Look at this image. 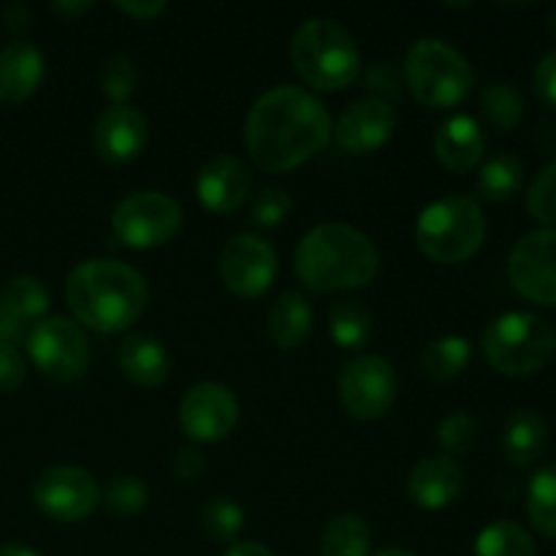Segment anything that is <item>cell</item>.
Returning <instances> with one entry per match:
<instances>
[{
    "label": "cell",
    "mask_w": 556,
    "mask_h": 556,
    "mask_svg": "<svg viewBox=\"0 0 556 556\" xmlns=\"http://www.w3.org/2000/svg\"><path fill=\"white\" fill-rule=\"evenodd\" d=\"M331 139V117L313 92L280 85L264 92L244 119V147L255 166L280 174L318 155Z\"/></svg>",
    "instance_id": "cell-1"
},
{
    "label": "cell",
    "mask_w": 556,
    "mask_h": 556,
    "mask_svg": "<svg viewBox=\"0 0 556 556\" xmlns=\"http://www.w3.org/2000/svg\"><path fill=\"white\" fill-rule=\"evenodd\" d=\"M65 302L79 324L114 334L141 318L150 302V288L134 266L112 258H90L65 280Z\"/></svg>",
    "instance_id": "cell-2"
},
{
    "label": "cell",
    "mask_w": 556,
    "mask_h": 556,
    "mask_svg": "<svg viewBox=\"0 0 556 556\" xmlns=\"http://www.w3.org/2000/svg\"><path fill=\"white\" fill-rule=\"evenodd\" d=\"M378 248L358 228L324 223L299 242L293 269L299 280L318 293L364 288L378 275Z\"/></svg>",
    "instance_id": "cell-3"
},
{
    "label": "cell",
    "mask_w": 556,
    "mask_h": 556,
    "mask_svg": "<svg viewBox=\"0 0 556 556\" xmlns=\"http://www.w3.org/2000/svg\"><path fill=\"white\" fill-rule=\"evenodd\" d=\"M291 63L309 87L337 92L362 76V52L351 33L329 16L302 22L291 41Z\"/></svg>",
    "instance_id": "cell-4"
},
{
    "label": "cell",
    "mask_w": 556,
    "mask_h": 556,
    "mask_svg": "<svg viewBox=\"0 0 556 556\" xmlns=\"http://www.w3.org/2000/svg\"><path fill=\"white\" fill-rule=\"evenodd\" d=\"M486 217L470 195H445L424 206L416 223V242L434 264H462L481 250Z\"/></svg>",
    "instance_id": "cell-5"
},
{
    "label": "cell",
    "mask_w": 556,
    "mask_h": 556,
    "mask_svg": "<svg viewBox=\"0 0 556 556\" xmlns=\"http://www.w3.org/2000/svg\"><path fill=\"white\" fill-rule=\"evenodd\" d=\"M483 356L508 378H530L548 367L556 353V331L535 313H505L483 331Z\"/></svg>",
    "instance_id": "cell-6"
},
{
    "label": "cell",
    "mask_w": 556,
    "mask_h": 556,
    "mask_svg": "<svg viewBox=\"0 0 556 556\" xmlns=\"http://www.w3.org/2000/svg\"><path fill=\"white\" fill-rule=\"evenodd\" d=\"M405 81L421 106L451 109L476 85L470 63L443 38H418L405 58Z\"/></svg>",
    "instance_id": "cell-7"
},
{
    "label": "cell",
    "mask_w": 556,
    "mask_h": 556,
    "mask_svg": "<svg viewBox=\"0 0 556 556\" xmlns=\"http://www.w3.org/2000/svg\"><path fill=\"white\" fill-rule=\"evenodd\" d=\"M182 226V206L157 190H139L117 204L112 231L125 248L152 250L172 242Z\"/></svg>",
    "instance_id": "cell-8"
},
{
    "label": "cell",
    "mask_w": 556,
    "mask_h": 556,
    "mask_svg": "<svg viewBox=\"0 0 556 556\" xmlns=\"http://www.w3.org/2000/svg\"><path fill=\"white\" fill-rule=\"evenodd\" d=\"M27 353H30L33 364L58 383H71V380L81 378L87 362H90L85 331L68 318L38 320L27 334Z\"/></svg>",
    "instance_id": "cell-9"
},
{
    "label": "cell",
    "mask_w": 556,
    "mask_h": 556,
    "mask_svg": "<svg viewBox=\"0 0 556 556\" xmlns=\"http://www.w3.org/2000/svg\"><path fill=\"white\" fill-rule=\"evenodd\" d=\"M340 402L356 421H378L396 402V372L386 358L358 356L340 375Z\"/></svg>",
    "instance_id": "cell-10"
},
{
    "label": "cell",
    "mask_w": 556,
    "mask_h": 556,
    "mask_svg": "<svg viewBox=\"0 0 556 556\" xmlns=\"http://www.w3.org/2000/svg\"><path fill=\"white\" fill-rule=\"evenodd\" d=\"M101 500L96 478L81 467L54 465L38 472L33 481V503L43 516L54 521H81L96 510Z\"/></svg>",
    "instance_id": "cell-11"
},
{
    "label": "cell",
    "mask_w": 556,
    "mask_h": 556,
    "mask_svg": "<svg viewBox=\"0 0 556 556\" xmlns=\"http://www.w3.org/2000/svg\"><path fill=\"white\" fill-rule=\"evenodd\" d=\"M508 275L516 291L535 304L556 307V231L538 228L514 244Z\"/></svg>",
    "instance_id": "cell-12"
},
{
    "label": "cell",
    "mask_w": 556,
    "mask_h": 556,
    "mask_svg": "<svg viewBox=\"0 0 556 556\" xmlns=\"http://www.w3.org/2000/svg\"><path fill=\"white\" fill-rule=\"evenodd\" d=\"M277 275V253L266 239L239 233L228 239L220 253L223 286L244 299L261 296L271 288Z\"/></svg>",
    "instance_id": "cell-13"
},
{
    "label": "cell",
    "mask_w": 556,
    "mask_h": 556,
    "mask_svg": "<svg viewBox=\"0 0 556 556\" xmlns=\"http://www.w3.org/2000/svg\"><path fill=\"white\" fill-rule=\"evenodd\" d=\"M239 421V402L223 383H195L179 405V424L195 443H220Z\"/></svg>",
    "instance_id": "cell-14"
},
{
    "label": "cell",
    "mask_w": 556,
    "mask_h": 556,
    "mask_svg": "<svg viewBox=\"0 0 556 556\" xmlns=\"http://www.w3.org/2000/svg\"><path fill=\"white\" fill-rule=\"evenodd\" d=\"M394 128L396 112L389 101L362 98L340 114L331 134H334L340 150L351 152V155H367V152L380 150L391 139Z\"/></svg>",
    "instance_id": "cell-15"
},
{
    "label": "cell",
    "mask_w": 556,
    "mask_h": 556,
    "mask_svg": "<svg viewBox=\"0 0 556 556\" xmlns=\"http://www.w3.org/2000/svg\"><path fill=\"white\" fill-rule=\"evenodd\" d=\"M147 136H150V125H147L144 114L128 103H117L98 117L92 144L103 161L128 163L144 150Z\"/></svg>",
    "instance_id": "cell-16"
},
{
    "label": "cell",
    "mask_w": 556,
    "mask_h": 556,
    "mask_svg": "<svg viewBox=\"0 0 556 556\" xmlns=\"http://www.w3.org/2000/svg\"><path fill=\"white\" fill-rule=\"evenodd\" d=\"M250 168L233 155H217L195 177V195L204 210L215 215H231L250 195Z\"/></svg>",
    "instance_id": "cell-17"
},
{
    "label": "cell",
    "mask_w": 556,
    "mask_h": 556,
    "mask_svg": "<svg viewBox=\"0 0 556 556\" xmlns=\"http://www.w3.org/2000/svg\"><path fill=\"white\" fill-rule=\"evenodd\" d=\"M465 489V470L451 456H427L413 467L407 494L424 510H443L459 500Z\"/></svg>",
    "instance_id": "cell-18"
},
{
    "label": "cell",
    "mask_w": 556,
    "mask_h": 556,
    "mask_svg": "<svg viewBox=\"0 0 556 556\" xmlns=\"http://www.w3.org/2000/svg\"><path fill=\"white\" fill-rule=\"evenodd\" d=\"M41 49L27 41H14L0 49V103L16 106L25 103L43 81Z\"/></svg>",
    "instance_id": "cell-19"
},
{
    "label": "cell",
    "mask_w": 556,
    "mask_h": 556,
    "mask_svg": "<svg viewBox=\"0 0 556 556\" xmlns=\"http://www.w3.org/2000/svg\"><path fill=\"white\" fill-rule=\"evenodd\" d=\"M483 152H486V136L481 123L470 114H454L434 134V155L448 172H470L481 163Z\"/></svg>",
    "instance_id": "cell-20"
},
{
    "label": "cell",
    "mask_w": 556,
    "mask_h": 556,
    "mask_svg": "<svg viewBox=\"0 0 556 556\" xmlns=\"http://www.w3.org/2000/svg\"><path fill=\"white\" fill-rule=\"evenodd\" d=\"M119 369L134 383L157 389L172 375V353L150 334H130L119 345Z\"/></svg>",
    "instance_id": "cell-21"
},
{
    "label": "cell",
    "mask_w": 556,
    "mask_h": 556,
    "mask_svg": "<svg viewBox=\"0 0 556 556\" xmlns=\"http://www.w3.org/2000/svg\"><path fill=\"white\" fill-rule=\"evenodd\" d=\"M548 443V427L541 413L535 410H514L505 421L503 429V454L510 465L530 467L538 462Z\"/></svg>",
    "instance_id": "cell-22"
},
{
    "label": "cell",
    "mask_w": 556,
    "mask_h": 556,
    "mask_svg": "<svg viewBox=\"0 0 556 556\" xmlns=\"http://www.w3.org/2000/svg\"><path fill=\"white\" fill-rule=\"evenodd\" d=\"M313 329V309L307 299L296 291H286L277 296L269 309V337L282 351H293L302 345Z\"/></svg>",
    "instance_id": "cell-23"
},
{
    "label": "cell",
    "mask_w": 556,
    "mask_h": 556,
    "mask_svg": "<svg viewBox=\"0 0 556 556\" xmlns=\"http://www.w3.org/2000/svg\"><path fill=\"white\" fill-rule=\"evenodd\" d=\"M525 185V163L510 152L489 157L478 174V195L489 204H503L514 199Z\"/></svg>",
    "instance_id": "cell-24"
},
{
    "label": "cell",
    "mask_w": 556,
    "mask_h": 556,
    "mask_svg": "<svg viewBox=\"0 0 556 556\" xmlns=\"http://www.w3.org/2000/svg\"><path fill=\"white\" fill-rule=\"evenodd\" d=\"M472 358V348L465 337L448 334L429 342L421 353V369L427 378L445 383V380L459 378Z\"/></svg>",
    "instance_id": "cell-25"
},
{
    "label": "cell",
    "mask_w": 556,
    "mask_h": 556,
    "mask_svg": "<svg viewBox=\"0 0 556 556\" xmlns=\"http://www.w3.org/2000/svg\"><path fill=\"white\" fill-rule=\"evenodd\" d=\"M369 546L372 532L356 514L334 516L320 535V556H367Z\"/></svg>",
    "instance_id": "cell-26"
},
{
    "label": "cell",
    "mask_w": 556,
    "mask_h": 556,
    "mask_svg": "<svg viewBox=\"0 0 556 556\" xmlns=\"http://www.w3.org/2000/svg\"><path fill=\"white\" fill-rule=\"evenodd\" d=\"M472 556H538L530 532L516 521H494L476 538Z\"/></svg>",
    "instance_id": "cell-27"
},
{
    "label": "cell",
    "mask_w": 556,
    "mask_h": 556,
    "mask_svg": "<svg viewBox=\"0 0 556 556\" xmlns=\"http://www.w3.org/2000/svg\"><path fill=\"white\" fill-rule=\"evenodd\" d=\"M0 302L5 304L11 315H14L20 324H36L38 318H43L49 309V291L38 277L33 275H16L9 286L0 293Z\"/></svg>",
    "instance_id": "cell-28"
},
{
    "label": "cell",
    "mask_w": 556,
    "mask_h": 556,
    "mask_svg": "<svg viewBox=\"0 0 556 556\" xmlns=\"http://www.w3.org/2000/svg\"><path fill=\"white\" fill-rule=\"evenodd\" d=\"M527 516L546 538H556V462L541 467L527 486Z\"/></svg>",
    "instance_id": "cell-29"
},
{
    "label": "cell",
    "mask_w": 556,
    "mask_h": 556,
    "mask_svg": "<svg viewBox=\"0 0 556 556\" xmlns=\"http://www.w3.org/2000/svg\"><path fill=\"white\" fill-rule=\"evenodd\" d=\"M329 334L345 351H358L372 337V315L358 302H340L329 313Z\"/></svg>",
    "instance_id": "cell-30"
},
{
    "label": "cell",
    "mask_w": 556,
    "mask_h": 556,
    "mask_svg": "<svg viewBox=\"0 0 556 556\" xmlns=\"http://www.w3.org/2000/svg\"><path fill=\"white\" fill-rule=\"evenodd\" d=\"M481 109L483 117L494 125L497 130H510L521 123L525 117V98L508 81H492L486 90L481 92Z\"/></svg>",
    "instance_id": "cell-31"
},
{
    "label": "cell",
    "mask_w": 556,
    "mask_h": 556,
    "mask_svg": "<svg viewBox=\"0 0 556 556\" xmlns=\"http://www.w3.org/2000/svg\"><path fill=\"white\" fill-rule=\"evenodd\" d=\"M204 530L215 543H233L244 527V510L237 500L215 497L204 508Z\"/></svg>",
    "instance_id": "cell-32"
},
{
    "label": "cell",
    "mask_w": 556,
    "mask_h": 556,
    "mask_svg": "<svg viewBox=\"0 0 556 556\" xmlns=\"http://www.w3.org/2000/svg\"><path fill=\"white\" fill-rule=\"evenodd\" d=\"M101 500L114 516H134L147 508V503H150V489L136 476H114L103 486Z\"/></svg>",
    "instance_id": "cell-33"
},
{
    "label": "cell",
    "mask_w": 556,
    "mask_h": 556,
    "mask_svg": "<svg viewBox=\"0 0 556 556\" xmlns=\"http://www.w3.org/2000/svg\"><path fill=\"white\" fill-rule=\"evenodd\" d=\"M527 210L538 223L556 226V157L532 179L527 190Z\"/></svg>",
    "instance_id": "cell-34"
},
{
    "label": "cell",
    "mask_w": 556,
    "mask_h": 556,
    "mask_svg": "<svg viewBox=\"0 0 556 556\" xmlns=\"http://www.w3.org/2000/svg\"><path fill=\"white\" fill-rule=\"evenodd\" d=\"M476 438H478V427L476 421H472L470 413L465 410L448 413L438 427V443L440 448L445 451V456H451V459H454V456L467 454V451L476 445Z\"/></svg>",
    "instance_id": "cell-35"
},
{
    "label": "cell",
    "mask_w": 556,
    "mask_h": 556,
    "mask_svg": "<svg viewBox=\"0 0 556 556\" xmlns=\"http://www.w3.org/2000/svg\"><path fill=\"white\" fill-rule=\"evenodd\" d=\"M136 81H139V71H136V63L130 58H117L106 60L101 71V90L103 96L112 98L114 106L117 103H125L136 90Z\"/></svg>",
    "instance_id": "cell-36"
},
{
    "label": "cell",
    "mask_w": 556,
    "mask_h": 556,
    "mask_svg": "<svg viewBox=\"0 0 556 556\" xmlns=\"http://www.w3.org/2000/svg\"><path fill=\"white\" fill-rule=\"evenodd\" d=\"M293 199L288 190L282 188H264L253 201V210H250V220L261 228H275L291 215Z\"/></svg>",
    "instance_id": "cell-37"
},
{
    "label": "cell",
    "mask_w": 556,
    "mask_h": 556,
    "mask_svg": "<svg viewBox=\"0 0 556 556\" xmlns=\"http://www.w3.org/2000/svg\"><path fill=\"white\" fill-rule=\"evenodd\" d=\"M364 87L369 92H375L372 98H380V101H394V98L402 96V87H405V71L394 63V60H380V63H372L367 71H362Z\"/></svg>",
    "instance_id": "cell-38"
},
{
    "label": "cell",
    "mask_w": 556,
    "mask_h": 556,
    "mask_svg": "<svg viewBox=\"0 0 556 556\" xmlns=\"http://www.w3.org/2000/svg\"><path fill=\"white\" fill-rule=\"evenodd\" d=\"M25 358L14 345L0 342V394H11L25 383Z\"/></svg>",
    "instance_id": "cell-39"
},
{
    "label": "cell",
    "mask_w": 556,
    "mask_h": 556,
    "mask_svg": "<svg viewBox=\"0 0 556 556\" xmlns=\"http://www.w3.org/2000/svg\"><path fill=\"white\" fill-rule=\"evenodd\" d=\"M204 467H206L204 454H201L195 445H185V448H179L172 459V472L179 483L199 481Z\"/></svg>",
    "instance_id": "cell-40"
},
{
    "label": "cell",
    "mask_w": 556,
    "mask_h": 556,
    "mask_svg": "<svg viewBox=\"0 0 556 556\" xmlns=\"http://www.w3.org/2000/svg\"><path fill=\"white\" fill-rule=\"evenodd\" d=\"M535 92L546 106L556 109V49L538 63L535 68Z\"/></svg>",
    "instance_id": "cell-41"
},
{
    "label": "cell",
    "mask_w": 556,
    "mask_h": 556,
    "mask_svg": "<svg viewBox=\"0 0 556 556\" xmlns=\"http://www.w3.org/2000/svg\"><path fill=\"white\" fill-rule=\"evenodd\" d=\"M117 11H123L125 16L139 22H152L155 16H161L166 11V3L161 0H141V3H117Z\"/></svg>",
    "instance_id": "cell-42"
},
{
    "label": "cell",
    "mask_w": 556,
    "mask_h": 556,
    "mask_svg": "<svg viewBox=\"0 0 556 556\" xmlns=\"http://www.w3.org/2000/svg\"><path fill=\"white\" fill-rule=\"evenodd\" d=\"M22 337H25V324H20V320L5 309V304L0 302V342L14 345V342H20Z\"/></svg>",
    "instance_id": "cell-43"
},
{
    "label": "cell",
    "mask_w": 556,
    "mask_h": 556,
    "mask_svg": "<svg viewBox=\"0 0 556 556\" xmlns=\"http://www.w3.org/2000/svg\"><path fill=\"white\" fill-rule=\"evenodd\" d=\"M3 22L11 33H25L30 27V9L25 3H11L5 5Z\"/></svg>",
    "instance_id": "cell-44"
},
{
    "label": "cell",
    "mask_w": 556,
    "mask_h": 556,
    "mask_svg": "<svg viewBox=\"0 0 556 556\" xmlns=\"http://www.w3.org/2000/svg\"><path fill=\"white\" fill-rule=\"evenodd\" d=\"M226 556H275V554H271L264 543L248 541V543H233V546L226 552Z\"/></svg>",
    "instance_id": "cell-45"
},
{
    "label": "cell",
    "mask_w": 556,
    "mask_h": 556,
    "mask_svg": "<svg viewBox=\"0 0 556 556\" xmlns=\"http://www.w3.org/2000/svg\"><path fill=\"white\" fill-rule=\"evenodd\" d=\"M92 3H52V11L54 14L65 16V20H74V16L85 14V11H90Z\"/></svg>",
    "instance_id": "cell-46"
},
{
    "label": "cell",
    "mask_w": 556,
    "mask_h": 556,
    "mask_svg": "<svg viewBox=\"0 0 556 556\" xmlns=\"http://www.w3.org/2000/svg\"><path fill=\"white\" fill-rule=\"evenodd\" d=\"M0 556H38L33 548L27 546H20V543H5V546H0Z\"/></svg>",
    "instance_id": "cell-47"
},
{
    "label": "cell",
    "mask_w": 556,
    "mask_h": 556,
    "mask_svg": "<svg viewBox=\"0 0 556 556\" xmlns=\"http://www.w3.org/2000/svg\"><path fill=\"white\" fill-rule=\"evenodd\" d=\"M375 556H416V554L405 552V548H383V552L375 554Z\"/></svg>",
    "instance_id": "cell-48"
},
{
    "label": "cell",
    "mask_w": 556,
    "mask_h": 556,
    "mask_svg": "<svg viewBox=\"0 0 556 556\" xmlns=\"http://www.w3.org/2000/svg\"><path fill=\"white\" fill-rule=\"evenodd\" d=\"M548 30H552V36L556 38V9L548 14Z\"/></svg>",
    "instance_id": "cell-49"
}]
</instances>
